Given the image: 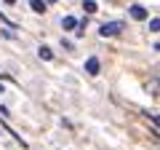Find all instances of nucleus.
Masks as SVG:
<instances>
[{"mask_svg": "<svg viewBox=\"0 0 160 150\" xmlns=\"http://www.w3.org/2000/svg\"><path fill=\"white\" fill-rule=\"evenodd\" d=\"M48 3H56V0H48Z\"/></svg>", "mask_w": 160, "mask_h": 150, "instance_id": "4468645a", "label": "nucleus"}, {"mask_svg": "<svg viewBox=\"0 0 160 150\" xmlns=\"http://www.w3.org/2000/svg\"><path fill=\"white\" fill-rule=\"evenodd\" d=\"M152 123H155V126H160V115H152Z\"/></svg>", "mask_w": 160, "mask_h": 150, "instance_id": "9d476101", "label": "nucleus"}, {"mask_svg": "<svg viewBox=\"0 0 160 150\" xmlns=\"http://www.w3.org/2000/svg\"><path fill=\"white\" fill-rule=\"evenodd\" d=\"M155 48H158V51H160V43H155Z\"/></svg>", "mask_w": 160, "mask_h": 150, "instance_id": "ddd939ff", "label": "nucleus"}, {"mask_svg": "<svg viewBox=\"0 0 160 150\" xmlns=\"http://www.w3.org/2000/svg\"><path fill=\"white\" fill-rule=\"evenodd\" d=\"M155 75H158V78H160V64H158V67H155Z\"/></svg>", "mask_w": 160, "mask_h": 150, "instance_id": "9b49d317", "label": "nucleus"}, {"mask_svg": "<svg viewBox=\"0 0 160 150\" xmlns=\"http://www.w3.org/2000/svg\"><path fill=\"white\" fill-rule=\"evenodd\" d=\"M46 3L48 0H29V6H32L35 13H46Z\"/></svg>", "mask_w": 160, "mask_h": 150, "instance_id": "423d86ee", "label": "nucleus"}, {"mask_svg": "<svg viewBox=\"0 0 160 150\" xmlns=\"http://www.w3.org/2000/svg\"><path fill=\"white\" fill-rule=\"evenodd\" d=\"M149 29L152 32H160V19H149Z\"/></svg>", "mask_w": 160, "mask_h": 150, "instance_id": "1a4fd4ad", "label": "nucleus"}, {"mask_svg": "<svg viewBox=\"0 0 160 150\" xmlns=\"http://www.w3.org/2000/svg\"><path fill=\"white\" fill-rule=\"evenodd\" d=\"M99 70H102V62H99L96 56H88L86 59V72L88 75H99Z\"/></svg>", "mask_w": 160, "mask_h": 150, "instance_id": "f03ea898", "label": "nucleus"}, {"mask_svg": "<svg viewBox=\"0 0 160 150\" xmlns=\"http://www.w3.org/2000/svg\"><path fill=\"white\" fill-rule=\"evenodd\" d=\"M62 27L69 32V29H78L80 24H78V19H75V16H64V19H62Z\"/></svg>", "mask_w": 160, "mask_h": 150, "instance_id": "20e7f679", "label": "nucleus"}, {"mask_svg": "<svg viewBox=\"0 0 160 150\" xmlns=\"http://www.w3.org/2000/svg\"><path fill=\"white\" fill-rule=\"evenodd\" d=\"M147 91H149V94H158V97H160V78H158V75H155L152 81L147 83Z\"/></svg>", "mask_w": 160, "mask_h": 150, "instance_id": "0eeeda50", "label": "nucleus"}, {"mask_svg": "<svg viewBox=\"0 0 160 150\" xmlns=\"http://www.w3.org/2000/svg\"><path fill=\"white\" fill-rule=\"evenodd\" d=\"M123 32V22H107L99 27V35L102 38H112V35H120Z\"/></svg>", "mask_w": 160, "mask_h": 150, "instance_id": "f257e3e1", "label": "nucleus"}, {"mask_svg": "<svg viewBox=\"0 0 160 150\" xmlns=\"http://www.w3.org/2000/svg\"><path fill=\"white\" fill-rule=\"evenodd\" d=\"M128 13H131V19H136V22H144V19H147V8L144 6H131Z\"/></svg>", "mask_w": 160, "mask_h": 150, "instance_id": "7ed1b4c3", "label": "nucleus"}, {"mask_svg": "<svg viewBox=\"0 0 160 150\" xmlns=\"http://www.w3.org/2000/svg\"><path fill=\"white\" fill-rule=\"evenodd\" d=\"M96 0H83V11H86L88 13V16H91V13H96Z\"/></svg>", "mask_w": 160, "mask_h": 150, "instance_id": "6e6552de", "label": "nucleus"}, {"mask_svg": "<svg viewBox=\"0 0 160 150\" xmlns=\"http://www.w3.org/2000/svg\"><path fill=\"white\" fill-rule=\"evenodd\" d=\"M38 56L43 59V62H51V59H53V51H51L48 46H40V48H38Z\"/></svg>", "mask_w": 160, "mask_h": 150, "instance_id": "39448f33", "label": "nucleus"}, {"mask_svg": "<svg viewBox=\"0 0 160 150\" xmlns=\"http://www.w3.org/2000/svg\"><path fill=\"white\" fill-rule=\"evenodd\" d=\"M3 3H8V6H13V3H16V0H3Z\"/></svg>", "mask_w": 160, "mask_h": 150, "instance_id": "f8f14e48", "label": "nucleus"}]
</instances>
